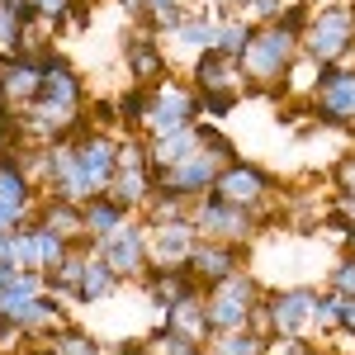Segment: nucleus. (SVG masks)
Wrapping results in <instances>:
<instances>
[{
  "mask_svg": "<svg viewBox=\"0 0 355 355\" xmlns=\"http://www.w3.org/2000/svg\"><path fill=\"white\" fill-rule=\"evenodd\" d=\"M114 289H119V275H114L100 256H90L85 270H81V284H76V303H105Z\"/></svg>",
  "mask_w": 355,
  "mask_h": 355,
  "instance_id": "a878e982",
  "label": "nucleus"
},
{
  "mask_svg": "<svg viewBox=\"0 0 355 355\" xmlns=\"http://www.w3.org/2000/svg\"><path fill=\"white\" fill-rule=\"evenodd\" d=\"M336 331H351L355 336V294H336Z\"/></svg>",
  "mask_w": 355,
  "mask_h": 355,
  "instance_id": "f704fd0d",
  "label": "nucleus"
},
{
  "mask_svg": "<svg viewBox=\"0 0 355 355\" xmlns=\"http://www.w3.org/2000/svg\"><path fill=\"white\" fill-rule=\"evenodd\" d=\"M119 5H123L133 19H147V0H119Z\"/></svg>",
  "mask_w": 355,
  "mask_h": 355,
  "instance_id": "4c0bfd02",
  "label": "nucleus"
},
{
  "mask_svg": "<svg viewBox=\"0 0 355 355\" xmlns=\"http://www.w3.org/2000/svg\"><path fill=\"white\" fill-rule=\"evenodd\" d=\"M209 194H218L223 204H237V209L261 214V209L275 199V180L261 171V166H251V162H227L218 171V180H214Z\"/></svg>",
  "mask_w": 355,
  "mask_h": 355,
  "instance_id": "0eeeda50",
  "label": "nucleus"
},
{
  "mask_svg": "<svg viewBox=\"0 0 355 355\" xmlns=\"http://www.w3.org/2000/svg\"><path fill=\"white\" fill-rule=\"evenodd\" d=\"M190 123H199V95H194L190 85H180V81H157L152 85L142 128L152 137H162V133H175V128H190Z\"/></svg>",
  "mask_w": 355,
  "mask_h": 355,
  "instance_id": "39448f33",
  "label": "nucleus"
},
{
  "mask_svg": "<svg viewBox=\"0 0 355 355\" xmlns=\"http://www.w3.org/2000/svg\"><path fill=\"white\" fill-rule=\"evenodd\" d=\"M261 299H266V294H261V284H256V279H251L246 270L227 275V279H218V284H209V294H204V313H209V327H214V331L246 327Z\"/></svg>",
  "mask_w": 355,
  "mask_h": 355,
  "instance_id": "7ed1b4c3",
  "label": "nucleus"
},
{
  "mask_svg": "<svg viewBox=\"0 0 355 355\" xmlns=\"http://www.w3.org/2000/svg\"><path fill=\"white\" fill-rule=\"evenodd\" d=\"M299 57V33L279 24H256V38L242 53V71L251 85H284V71Z\"/></svg>",
  "mask_w": 355,
  "mask_h": 355,
  "instance_id": "f03ea898",
  "label": "nucleus"
},
{
  "mask_svg": "<svg viewBox=\"0 0 355 355\" xmlns=\"http://www.w3.org/2000/svg\"><path fill=\"white\" fill-rule=\"evenodd\" d=\"M71 152H76V166H81L85 185H90V199L110 190L114 171H119V137L110 128H81Z\"/></svg>",
  "mask_w": 355,
  "mask_h": 355,
  "instance_id": "6e6552de",
  "label": "nucleus"
},
{
  "mask_svg": "<svg viewBox=\"0 0 355 355\" xmlns=\"http://www.w3.org/2000/svg\"><path fill=\"white\" fill-rule=\"evenodd\" d=\"M194 246H199V227H194V218L147 223V251H152V266L180 270V266H190Z\"/></svg>",
  "mask_w": 355,
  "mask_h": 355,
  "instance_id": "9b49d317",
  "label": "nucleus"
},
{
  "mask_svg": "<svg viewBox=\"0 0 355 355\" xmlns=\"http://www.w3.org/2000/svg\"><path fill=\"white\" fill-rule=\"evenodd\" d=\"M33 214V180H28L15 157L0 162V232H15Z\"/></svg>",
  "mask_w": 355,
  "mask_h": 355,
  "instance_id": "ddd939ff",
  "label": "nucleus"
},
{
  "mask_svg": "<svg viewBox=\"0 0 355 355\" xmlns=\"http://www.w3.org/2000/svg\"><path fill=\"white\" fill-rule=\"evenodd\" d=\"M313 114L336 128H355V71L351 67H322V81L313 90Z\"/></svg>",
  "mask_w": 355,
  "mask_h": 355,
  "instance_id": "1a4fd4ad",
  "label": "nucleus"
},
{
  "mask_svg": "<svg viewBox=\"0 0 355 355\" xmlns=\"http://www.w3.org/2000/svg\"><path fill=\"white\" fill-rule=\"evenodd\" d=\"M242 246L237 242H214V237H199V246L190 251V266L185 270L199 279V289L204 284H218V279H227V275L242 270Z\"/></svg>",
  "mask_w": 355,
  "mask_h": 355,
  "instance_id": "4468645a",
  "label": "nucleus"
},
{
  "mask_svg": "<svg viewBox=\"0 0 355 355\" xmlns=\"http://www.w3.org/2000/svg\"><path fill=\"white\" fill-rule=\"evenodd\" d=\"M48 341H53V351H57V355H100V341H95L90 331L71 327V322H67V327H57Z\"/></svg>",
  "mask_w": 355,
  "mask_h": 355,
  "instance_id": "c85d7f7f",
  "label": "nucleus"
},
{
  "mask_svg": "<svg viewBox=\"0 0 355 355\" xmlns=\"http://www.w3.org/2000/svg\"><path fill=\"white\" fill-rule=\"evenodd\" d=\"M223 157H214L204 142H199V152L194 157H185L180 166H171V171H162L157 175V190H171V194H185V199H204V194L214 190V180H218L223 171Z\"/></svg>",
  "mask_w": 355,
  "mask_h": 355,
  "instance_id": "9d476101",
  "label": "nucleus"
},
{
  "mask_svg": "<svg viewBox=\"0 0 355 355\" xmlns=\"http://www.w3.org/2000/svg\"><path fill=\"white\" fill-rule=\"evenodd\" d=\"M237 100L242 95H232V90H223V95H199V114H209V123H218L227 114L237 110Z\"/></svg>",
  "mask_w": 355,
  "mask_h": 355,
  "instance_id": "2f4dec72",
  "label": "nucleus"
},
{
  "mask_svg": "<svg viewBox=\"0 0 355 355\" xmlns=\"http://www.w3.org/2000/svg\"><path fill=\"white\" fill-rule=\"evenodd\" d=\"M266 308H270V331L275 336H303V327H313L318 289H308V284L275 289V294H266Z\"/></svg>",
  "mask_w": 355,
  "mask_h": 355,
  "instance_id": "f8f14e48",
  "label": "nucleus"
},
{
  "mask_svg": "<svg viewBox=\"0 0 355 355\" xmlns=\"http://www.w3.org/2000/svg\"><path fill=\"white\" fill-rule=\"evenodd\" d=\"M142 284H147V299L157 303V308H171V303H180L185 294H199V279H194L185 266L180 270H166V266H152V270L142 275Z\"/></svg>",
  "mask_w": 355,
  "mask_h": 355,
  "instance_id": "aec40b11",
  "label": "nucleus"
},
{
  "mask_svg": "<svg viewBox=\"0 0 355 355\" xmlns=\"http://www.w3.org/2000/svg\"><path fill=\"white\" fill-rule=\"evenodd\" d=\"M331 175H336V190H341V194H355V152H346V157L336 162Z\"/></svg>",
  "mask_w": 355,
  "mask_h": 355,
  "instance_id": "c9c22d12",
  "label": "nucleus"
},
{
  "mask_svg": "<svg viewBox=\"0 0 355 355\" xmlns=\"http://www.w3.org/2000/svg\"><path fill=\"white\" fill-rule=\"evenodd\" d=\"M162 331L180 336V341H190V346H204V341L214 336V327H209V313H204V294H185L180 303H171V308H166Z\"/></svg>",
  "mask_w": 355,
  "mask_h": 355,
  "instance_id": "dca6fc26",
  "label": "nucleus"
},
{
  "mask_svg": "<svg viewBox=\"0 0 355 355\" xmlns=\"http://www.w3.org/2000/svg\"><path fill=\"white\" fill-rule=\"evenodd\" d=\"M166 38H171L175 53L204 57V53L218 48V19H209V15H185V24L175 28V33H166Z\"/></svg>",
  "mask_w": 355,
  "mask_h": 355,
  "instance_id": "5701e85b",
  "label": "nucleus"
},
{
  "mask_svg": "<svg viewBox=\"0 0 355 355\" xmlns=\"http://www.w3.org/2000/svg\"><path fill=\"white\" fill-rule=\"evenodd\" d=\"M331 289H336V294H355V251L331 266Z\"/></svg>",
  "mask_w": 355,
  "mask_h": 355,
  "instance_id": "473e14b6",
  "label": "nucleus"
},
{
  "mask_svg": "<svg viewBox=\"0 0 355 355\" xmlns=\"http://www.w3.org/2000/svg\"><path fill=\"white\" fill-rule=\"evenodd\" d=\"M147 152H152V180L162 175V171H171V166H180L185 157H194L199 152V123H190V128H175V133H162L147 142Z\"/></svg>",
  "mask_w": 355,
  "mask_h": 355,
  "instance_id": "6ab92c4d",
  "label": "nucleus"
},
{
  "mask_svg": "<svg viewBox=\"0 0 355 355\" xmlns=\"http://www.w3.org/2000/svg\"><path fill=\"white\" fill-rule=\"evenodd\" d=\"M119 204V209H147V199L157 194V180H152V166H142V171H114L110 190H105Z\"/></svg>",
  "mask_w": 355,
  "mask_h": 355,
  "instance_id": "4be33fe9",
  "label": "nucleus"
},
{
  "mask_svg": "<svg viewBox=\"0 0 355 355\" xmlns=\"http://www.w3.org/2000/svg\"><path fill=\"white\" fill-rule=\"evenodd\" d=\"M171 5H175V0H147V19L162 15V10H171ZM147 19H142V24H147Z\"/></svg>",
  "mask_w": 355,
  "mask_h": 355,
  "instance_id": "58836bf2",
  "label": "nucleus"
},
{
  "mask_svg": "<svg viewBox=\"0 0 355 355\" xmlns=\"http://www.w3.org/2000/svg\"><path fill=\"white\" fill-rule=\"evenodd\" d=\"M28 242H33V270H43V275H53L67 256H71V242L67 237H57L53 227H43L38 218H28Z\"/></svg>",
  "mask_w": 355,
  "mask_h": 355,
  "instance_id": "b1692460",
  "label": "nucleus"
},
{
  "mask_svg": "<svg viewBox=\"0 0 355 355\" xmlns=\"http://www.w3.org/2000/svg\"><path fill=\"white\" fill-rule=\"evenodd\" d=\"M190 218H194V227H199V237H214V242L246 246L256 237V214H251V209H237V204H223L218 194L194 199Z\"/></svg>",
  "mask_w": 355,
  "mask_h": 355,
  "instance_id": "423d86ee",
  "label": "nucleus"
},
{
  "mask_svg": "<svg viewBox=\"0 0 355 355\" xmlns=\"http://www.w3.org/2000/svg\"><path fill=\"white\" fill-rule=\"evenodd\" d=\"M38 100H48L57 110L81 114V76L62 57H43V90H38Z\"/></svg>",
  "mask_w": 355,
  "mask_h": 355,
  "instance_id": "f3484780",
  "label": "nucleus"
},
{
  "mask_svg": "<svg viewBox=\"0 0 355 355\" xmlns=\"http://www.w3.org/2000/svg\"><path fill=\"white\" fill-rule=\"evenodd\" d=\"M38 223L53 227L57 237H67L71 246H81L85 237H90V232H85V204H76V199H57V194H48V204H43Z\"/></svg>",
  "mask_w": 355,
  "mask_h": 355,
  "instance_id": "412c9836",
  "label": "nucleus"
},
{
  "mask_svg": "<svg viewBox=\"0 0 355 355\" xmlns=\"http://www.w3.org/2000/svg\"><path fill=\"white\" fill-rule=\"evenodd\" d=\"M279 10H284V0H251L246 19H251V24H275V19H279Z\"/></svg>",
  "mask_w": 355,
  "mask_h": 355,
  "instance_id": "72a5a7b5",
  "label": "nucleus"
},
{
  "mask_svg": "<svg viewBox=\"0 0 355 355\" xmlns=\"http://www.w3.org/2000/svg\"><path fill=\"white\" fill-rule=\"evenodd\" d=\"M28 5H33L43 19H53V24H62V19H67V10H71V0H28Z\"/></svg>",
  "mask_w": 355,
  "mask_h": 355,
  "instance_id": "e433bc0d",
  "label": "nucleus"
},
{
  "mask_svg": "<svg viewBox=\"0 0 355 355\" xmlns=\"http://www.w3.org/2000/svg\"><path fill=\"white\" fill-rule=\"evenodd\" d=\"M95 256L110 266L119 279H128V275H147L152 270V251H147V223H137L133 214L114 227L110 237H100L95 242Z\"/></svg>",
  "mask_w": 355,
  "mask_h": 355,
  "instance_id": "20e7f679",
  "label": "nucleus"
},
{
  "mask_svg": "<svg viewBox=\"0 0 355 355\" xmlns=\"http://www.w3.org/2000/svg\"><path fill=\"white\" fill-rule=\"evenodd\" d=\"M128 218V209H119L110 194H95V199H85V232H90V242H100V237H110L119 223Z\"/></svg>",
  "mask_w": 355,
  "mask_h": 355,
  "instance_id": "bb28decb",
  "label": "nucleus"
},
{
  "mask_svg": "<svg viewBox=\"0 0 355 355\" xmlns=\"http://www.w3.org/2000/svg\"><path fill=\"white\" fill-rule=\"evenodd\" d=\"M123 53H128V76H133V85L166 81V53H162V43H157V33H133L123 43Z\"/></svg>",
  "mask_w": 355,
  "mask_h": 355,
  "instance_id": "a211bd4d",
  "label": "nucleus"
},
{
  "mask_svg": "<svg viewBox=\"0 0 355 355\" xmlns=\"http://www.w3.org/2000/svg\"><path fill=\"white\" fill-rule=\"evenodd\" d=\"M175 355H204V346H190V351H175Z\"/></svg>",
  "mask_w": 355,
  "mask_h": 355,
  "instance_id": "ea45409f",
  "label": "nucleus"
},
{
  "mask_svg": "<svg viewBox=\"0 0 355 355\" xmlns=\"http://www.w3.org/2000/svg\"><path fill=\"white\" fill-rule=\"evenodd\" d=\"M199 142H204L214 157H223V162H237V157H232L237 147H232V137H227V133H218V123H199Z\"/></svg>",
  "mask_w": 355,
  "mask_h": 355,
  "instance_id": "7c9ffc66",
  "label": "nucleus"
},
{
  "mask_svg": "<svg viewBox=\"0 0 355 355\" xmlns=\"http://www.w3.org/2000/svg\"><path fill=\"white\" fill-rule=\"evenodd\" d=\"M299 53L322 62V67H336L355 53V10L351 5H327V10H313L308 28L299 33Z\"/></svg>",
  "mask_w": 355,
  "mask_h": 355,
  "instance_id": "f257e3e1",
  "label": "nucleus"
},
{
  "mask_svg": "<svg viewBox=\"0 0 355 355\" xmlns=\"http://www.w3.org/2000/svg\"><path fill=\"white\" fill-rule=\"evenodd\" d=\"M28 355H57V351H53V346H43V351H28Z\"/></svg>",
  "mask_w": 355,
  "mask_h": 355,
  "instance_id": "a19ab883",
  "label": "nucleus"
},
{
  "mask_svg": "<svg viewBox=\"0 0 355 355\" xmlns=\"http://www.w3.org/2000/svg\"><path fill=\"white\" fill-rule=\"evenodd\" d=\"M251 38H256V24H251V19H218V53L242 62V53L251 48Z\"/></svg>",
  "mask_w": 355,
  "mask_h": 355,
  "instance_id": "cd10ccee",
  "label": "nucleus"
},
{
  "mask_svg": "<svg viewBox=\"0 0 355 355\" xmlns=\"http://www.w3.org/2000/svg\"><path fill=\"white\" fill-rule=\"evenodd\" d=\"M242 81H246V71H242L237 57L218 53V48L204 53V57H194V85H199V95H223V90L242 95Z\"/></svg>",
  "mask_w": 355,
  "mask_h": 355,
  "instance_id": "2eb2a0df",
  "label": "nucleus"
},
{
  "mask_svg": "<svg viewBox=\"0 0 355 355\" xmlns=\"http://www.w3.org/2000/svg\"><path fill=\"white\" fill-rule=\"evenodd\" d=\"M266 336L251 327H232V331H214L204 341V355H266Z\"/></svg>",
  "mask_w": 355,
  "mask_h": 355,
  "instance_id": "393cba45",
  "label": "nucleus"
},
{
  "mask_svg": "<svg viewBox=\"0 0 355 355\" xmlns=\"http://www.w3.org/2000/svg\"><path fill=\"white\" fill-rule=\"evenodd\" d=\"M227 5H237V0H227Z\"/></svg>",
  "mask_w": 355,
  "mask_h": 355,
  "instance_id": "79ce46f5",
  "label": "nucleus"
},
{
  "mask_svg": "<svg viewBox=\"0 0 355 355\" xmlns=\"http://www.w3.org/2000/svg\"><path fill=\"white\" fill-rule=\"evenodd\" d=\"M147 95H152V85H133V90L119 100V123H123V128H133V123L147 119Z\"/></svg>",
  "mask_w": 355,
  "mask_h": 355,
  "instance_id": "c756f323",
  "label": "nucleus"
}]
</instances>
